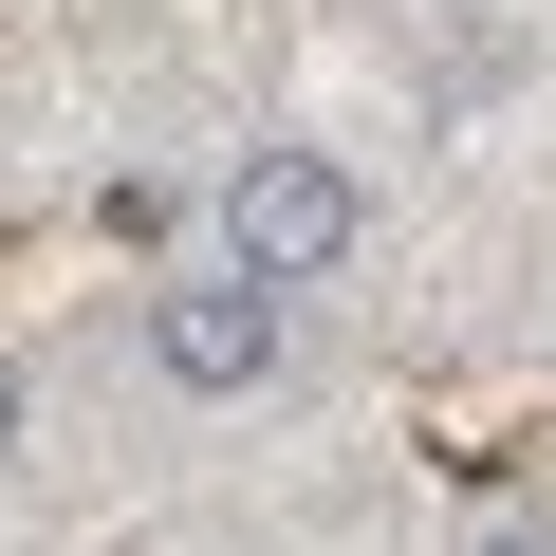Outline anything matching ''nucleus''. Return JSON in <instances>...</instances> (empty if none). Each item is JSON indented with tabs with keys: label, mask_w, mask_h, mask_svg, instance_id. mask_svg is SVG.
I'll return each mask as SVG.
<instances>
[{
	"label": "nucleus",
	"mask_w": 556,
	"mask_h": 556,
	"mask_svg": "<svg viewBox=\"0 0 556 556\" xmlns=\"http://www.w3.org/2000/svg\"><path fill=\"white\" fill-rule=\"evenodd\" d=\"M353 223H371V204H353V167H334V149H241V167H223V260L260 278V298L334 278V260H353Z\"/></svg>",
	"instance_id": "1"
},
{
	"label": "nucleus",
	"mask_w": 556,
	"mask_h": 556,
	"mask_svg": "<svg viewBox=\"0 0 556 556\" xmlns=\"http://www.w3.org/2000/svg\"><path fill=\"white\" fill-rule=\"evenodd\" d=\"M278 353H298V316H278L241 260H223V278H167V298H149V371H167V390H260Z\"/></svg>",
	"instance_id": "2"
},
{
	"label": "nucleus",
	"mask_w": 556,
	"mask_h": 556,
	"mask_svg": "<svg viewBox=\"0 0 556 556\" xmlns=\"http://www.w3.org/2000/svg\"><path fill=\"white\" fill-rule=\"evenodd\" d=\"M0 445H20V371H0Z\"/></svg>",
	"instance_id": "3"
}]
</instances>
